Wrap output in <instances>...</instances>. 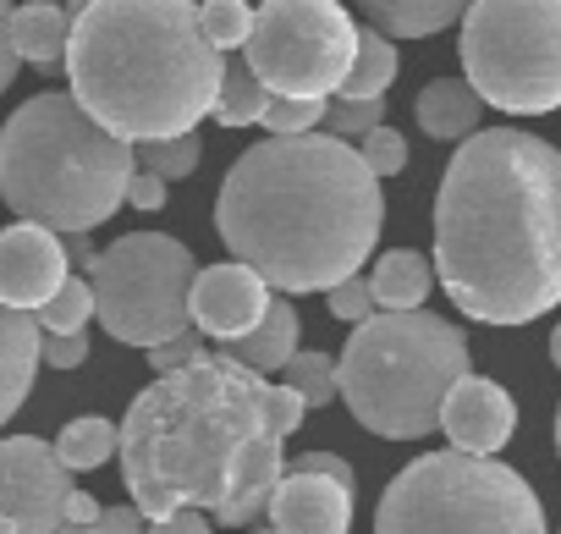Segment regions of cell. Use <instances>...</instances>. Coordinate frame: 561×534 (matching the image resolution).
Segmentation results:
<instances>
[{"label": "cell", "mask_w": 561, "mask_h": 534, "mask_svg": "<svg viewBox=\"0 0 561 534\" xmlns=\"http://www.w3.org/2000/svg\"><path fill=\"white\" fill-rule=\"evenodd\" d=\"M198 160H204V138L198 133H182V138H165V144H138V171H154L160 182L193 177Z\"/></svg>", "instance_id": "obj_28"}, {"label": "cell", "mask_w": 561, "mask_h": 534, "mask_svg": "<svg viewBox=\"0 0 561 534\" xmlns=\"http://www.w3.org/2000/svg\"><path fill=\"white\" fill-rule=\"evenodd\" d=\"M39 359H45V331H39V320L0 304V424L18 419V408L28 402L34 375H39Z\"/></svg>", "instance_id": "obj_16"}, {"label": "cell", "mask_w": 561, "mask_h": 534, "mask_svg": "<svg viewBox=\"0 0 561 534\" xmlns=\"http://www.w3.org/2000/svg\"><path fill=\"white\" fill-rule=\"evenodd\" d=\"M375 127H386V100H325V127L320 133L353 144Z\"/></svg>", "instance_id": "obj_29"}, {"label": "cell", "mask_w": 561, "mask_h": 534, "mask_svg": "<svg viewBox=\"0 0 561 534\" xmlns=\"http://www.w3.org/2000/svg\"><path fill=\"white\" fill-rule=\"evenodd\" d=\"M193 282H198L193 248L165 231L116 237L89 271L94 315H100L105 337L144 348V353L193 331Z\"/></svg>", "instance_id": "obj_9"}, {"label": "cell", "mask_w": 561, "mask_h": 534, "mask_svg": "<svg viewBox=\"0 0 561 534\" xmlns=\"http://www.w3.org/2000/svg\"><path fill=\"white\" fill-rule=\"evenodd\" d=\"M105 518V507L89 496V490H72L67 496V529H89V523H100Z\"/></svg>", "instance_id": "obj_41"}, {"label": "cell", "mask_w": 561, "mask_h": 534, "mask_svg": "<svg viewBox=\"0 0 561 534\" xmlns=\"http://www.w3.org/2000/svg\"><path fill=\"white\" fill-rule=\"evenodd\" d=\"M45 364H50V370H78V364H89V337H83V331H72V337H45Z\"/></svg>", "instance_id": "obj_37"}, {"label": "cell", "mask_w": 561, "mask_h": 534, "mask_svg": "<svg viewBox=\"0 0 561 534\" xmlns=\"http://www.w3.org/2000/svg\"><path fill=\"white\" fill-rule=\"evenodd\" d=\"M397 72H402L397 39H386L380 29H358V61H353V72H347L336 100H386Z\"/></svg>", "instance_id": "obj_22"}, {"label": "cell", "mask_w": 561, "mask_h": 534, "mask_svg": "<svg viewBox=\"0 0 561 534\" xmlns=\"http://www.w3.org/2000/svg\"><path fill=\"white\" fill-rule=\"evenodd\" d=\"M259 534H275V529H259Z\"/></svg>", "instance_id": "obj_45"}, {"label": "cell", "mask_w": 561, "mask_h": 534, "mask_svg": "<svg viewBox=\"0 0 561 534\" xmlns=\"http://www.w3.org/2000/svg\"><path fill=\"white\" fill-rule=\"evenodd\" d=\"M149 534H215V523H209V512H176V518L149 523Z\"/></svg>", "instance_id": "obj_40"}, {"label": "cell", "mask_w": 561, "mask_h": 534, "mask_svg": "<svg viewBox=\"0 0 561 534\" xmlns=\"http://www.w3.org/2000/svg\"><path fill=\"white\" fill-rule=\"evenodd\" d=\"M67 276H72V264H67V248L56 231L28 226V220L0 231V304L7 309L39 315L61 293Z\"/></svg>", "instance_id": "obj_12"}, {"label": "cell", "mask_w": 561, "mask_h": 534, "mask_svg": "<svg viewBox=\"0 0 561 534\" xmlns=\"http://www.w3.org/2000/svg\"><path fill=\"white\" fill-rule=\"evenodd\" d=\"M353 496L358 490L287 463V474H280L264 512H270L275 534H347L353 529Z\"/></svg>", "instance_id": "obj_15"}, {"label": "cell", "mask_w": 561, "mask_h": 534, "mask_svg": "<svg viewBox=\"0 0 561 534\" xmlns=\"http://www.w3.org/2000/svg\"><path fill=\"white\" fill-rule=\"evenodd\" d=\"M116 446H122V424H111V419H100V413H83V419H72V424L56 435V457H61L72 474H89V468L111 463Z\"/></svg>", "instance_id": "obj_24"}, {"label": "cell", "mask_w": 561, "mask_h": 534, "mask_svg": "<svg viewBox=\"0 0 561 534\" xmlns=\"http://www.w3.org/2000/svg\"><path fill=\"white\" fill-rule=\"evenodd\" d=\"M457 56L484 105L506 116L561 111V0H473Z\"/></svg>", "instance_id": "obj_8"}, {"label": "cell", "mask_w": 561, "mask_h": 534, "mask_svg": "<svg viewBox=\"0 0 561 534\" xmlns=\"http://www.w3.org/2000/svg\"><path fill=\"white\" fill-rule=\"evenodd\" d=\"M293 468H309V474H325V479H336V485L358 490V474H353V463H347V457H336V452H304Z\"/></svg>", "instance_id": "obj_38"}, {"label": "cell", "mask_w": 561, "mask_h": 534, "mask_svg": "<svg viewBox=\"0 0 561 534\" xmlns=\"http://www.w3.org/2000/svg\"><path fill=\"white\" fill-rule=\"evenodd\" d=\"M198 29L220 56H237L253 34V7L248 0H198Z\"/></svg>", "instance_id": "obj_26"}, {"label": "cell", "mask_w": 561, "mask_h": 534, "mask_svg": "<svg viewBox=\"0 0 561 534\" xmlns=\"http://www.w3.org/2000/svg\"><path fill=\"white\" fill-rule=\"evenodd\" d=\"M358 155H364V166H369L375 177H397V171H408V138H402L397 127H375V133H364V138H358Z\"/></svg>", "instance_id": "obj_31"}, {"label": "cell", "mask_w": 561, "mask_h": 534, "mask_svg": "<svg viewBox=\"0 0 561 534\" xmlns=\"http://www.w3.org/2000/svg\"><path fill=\"white\" fill-rule=\"evenodd\" d=\"M242 61L270 100H331L358 61V23L342 0H259Z\"/></svg>", "instance_id": "obj_10"}, {"label": "cell", "mask_w": 561, "mask_h": 534, "mask_svg": "<svg viewBox=\"0 0 561 534\" xmlns=\"http://www.w3.org/2000/svg\"><path fill=\"white\" fill-rule=\"evenodd\" d=\"M304 413H309V402L293 386H264V419H270V435L275 441H287L304 424Z\"/></svg>", "instance_id": "obj_32"}, {"label": "cell", "mask_w": 561, "mask_h": 534, "mask_svg": "<svg viewBox=\"0 0 561 534\" xmlns=\"http://www.w3.org/2000/svg\"><path fill=\"white\" fill-rule=\"evenodd\" d=\"M122 479L133 507L160 523L176 512H209L226 529L264 518L287 457L264 419V380L220 353L154 375L122 419Z\"/></svg>", "instance_id": "obj_3"}, {"label": "cell", "mask_w": 561, "mask_h": 534, "mask_svg": "<svg viewBox=\"0 0 561 534\" xmlns=\"http://www.w3.org/2000/svg\"><path fill=\"white\" fill-rule=\"evenodd\" d=\"M61 248H67V264H78V271H94V248H89V231H72V237H61Z\"/></svg>", "instance_id": "obj_42"}, {"label": "cell", "mask_w": 561, "mask_h": 534, "mask_svg": "<svg viewBox=\"0 0 561 534\" xmlns=\"http://www.w3.org/2000/svg\"><path fill=\"white\" fill-rule=\"evenodd\" d=\"M325 309H331L342 326H364V320H375V293H369L364 276H353V282H342V287L325 293Z\"/></svg>", "instance_id": "obj_33"}, {"label": "cell", "mask_w": 561, "mask_h": 534, "mask_svg": "<svg viewBox=\"0 0 561 534\" xmlns=\"http://www.w3.org/2000/svg\"><path fill=\"white\" fill-rule=\"evenodd\" d=\"M440 430L451 441V452H468V457H495L512 430H517V402L506 397V386H495L490 375H462L440 408Z\"/></svg>", "instance_id": "obj_14"}, {"label": "cell", "mask_w": 561, "mask_h": 534, "mask_svg": "<svg viewBox=\"0 0 561 534\" xmlns=\"http://www.w3.org/2000/svg\"><path fill=\"white\" fill-rule=\"evenodd\" d=\"M280 386H293L309 408L342 402V391H336V359L320 353V348H298V353L287 359V370H280Z\"/></svg>", "instance_id": "obj_25"}, {"label": "cell", "mask_w": 561, "mask_h": 534, "mask_svg": "<svg viewBox=\"0 0 561 534\" xmlns=\"http://www.w3.org/2000/svg\"><path fill=\"white\" fill-rule=\"evenodd\" d=\"M550 364L561 370V326H556V337H550Z\"/></svg>", "instance_id": "obj_43"}, {"label": "cell", "mask_w": 561, "mask_h": 534, "mask_svg": "<svg viewBox=\"0 0 561 534\" xmlns=\"http://www.w3.org/2000/svg\"><path fill=\"white\" fill-rule=\"evenodd\" d=\"M298 337H304V320H298V309H293L287 298H270L264 320H259L248 337H237V342H220V359L264 380L270 370H287V359L298 353Z\"/></svg>", "instance_id": "obj_17"}, {"label": "cell", "mask_w": 561, "mask_h": 534, "mask_svg": "<svg viewBox=\"0 0 561 534\" xmlns=\"http://www.w3.org/2000/svg\"><path fill=\"white\" fill-rule=\"evenodd\" d=\"M264 309H270V287L237 259L209 264V271H198V282H193V331L198 337L237 342L264 320Z\"/></svg>", "instance_id": "obj_13"}, {"label": "cell", "mask_w": 561, "mask_h": 534, "mask_svg": "<svg viewBox=\"0 0 561 534\" xmlns=\"http://www.w3.org/2000/svg\"><path fill=\"white\" fill-rule=\"evenodd\" d=\"M18 50H12V0H0V94L18 83Z\"/></svg>", "instance_id": "obj_39"}, {"label": "cell", "mask_w": 561, "mask_h": 534, "mask_svg": "<svg viewBox=\"0 0 561 534\" xmlns=\"http://www.w3.org/2000/svg\"><path fill=\"white\" fill-rule=\"evenodd\" d=\"M264 111H270V94H264V83L248 72V61H242V50L237 56H226V78H220V94H215V122L220 127H253V122H264Z\"/></svg>", "instance_id": "obj_23"}, {"label": "cell", "mask_w": 561, "mask_h": 534, "mask_svg": "<svg viewBox=\"0 0 561 534\" xmlns=\"http://www.w3.org/2000/svg\"><path fill=\"white\" fill-rule=\"evenodd\" d=\"M270 138H304V133H320L325 127V100H270L264 122H259Z\"/></svg>", "instance_id": "obj_30"}, {"label": "cell", "mask_w": 561, "mask_h": 534, "mask_svg": "<svg viewBox=\"0 0 561 534\" xmlns=\"http://www.w3.org/2000/svg\"><path fill=\"white\" fill-rule=\"evenodd\" d=\"M61 534H149V523H144V512L127 501V507H105L100 523H89V529H61Z\"/></svg>", "instance_id": "obj_35"}, {"label": "cell", "mask_w": 561, "mask_h": 534, "mask_svg": "<svg viewBox=\"0 0 561 534\" xmlns=\"http://www.w3.org/2000/svg\"><path fill=\"white\" fill-rule=\"evenodd\" d=\"M462 375L468 337L430 309L353 326V342L336 359V391L347 413L380 441H419L440 430V408Z\"/></svg>", "instance_id": "obj_6"}, {"label": "cell", "mask_w": 561, "mask_h": 534, "mask_svg": "<svg viewBox=\"0 0 561 534\" xmlns=\"http://www.w3.org/2000/svg\"><path fill=\"white\" fill-rule=\"evenodd\" d=\"M165 188H171V182H160L154 171H133V182H127V204L144 209V215H160V209H165Z\"/></svg>", "instance_id": "obj_36"}, {"label": "cell", "mask_w": 561, "mask_h": 534, "mask_svg": "<svg viewBox=\"0 0 561 534\" xmlns=\"http://www.w3.org/2000/svg\"><path fill=\"white\" fill-rule=\"evenodd\" d=\"M556 457H561V408H556Z\"/></svg>", "instance_id": "obj_44"}, {"label": "cell", "mask_w": 561, "mask_h": 534, "mask_svg": "<svg viewBox=\"0 0 561 534\" xmlns=\"http://www.w3.org/2000/svg\"><path fill=\"white\" fill-rule=\"evenodd\" d=\"M67 94L122 144L198 133L226 56L198 29V0H67Z\"/></svg>", "instance_id": "obj_4"}, {"label": "cell", "mask_w": 561, "mask_h": 534, "mask_svg": "<svg viewBox=\"0 0 561 534\" xmlns=\"http://www.w3.org/2000/svg\"><path fill=\"white\" fill-rule=\"evenodd\" d=\"M89 315H94V287H89V276H67L61 293H56L34 320H39L45 337H72V331L89 326Z\"/></svg>", "instance_id": "obj_27"}, {"label": "cell", "mask_w": 561, "mask_h": 534, "mask_svg": "<svg viewBox=\"0 0 561 534\" xmlns=\"http://www.w3.org/2000/svg\"><path fill=\"white\" fill-rule=\"evenodd\" d=\"M72 468L39 435L0 441V534H61Z\"/></svg>", "instance_id": "obj_11"}, {"label": "cell", "mask_w": 561, "mask_h": 534, "mask_svg": "<svg viewBox=\"0 0 561 534\" xmlns=\"http://www.w3.org/2000/svg\"><path fill=\"white\" fill-rule=\"evenodd\" d=\"M386 226L380 177L331 133L242 149L215 193L226 253L270 293H331L364 271Z\"/></svg>", "instance_id": "obj_2"}, {"label": "cell", "mask_w": 561, "mask_h": 534, "mask_svg": "<svg viewBox=\"0 0 561 534\" xmlns=\"http://www.w3.org/2000/svg\"><path fill=\"white\" fill-rule=\"evenodd\" d=\"M430 287H435V264H430V253H419V248H391V253H380L375 276H369V293H375V309H380V315L424 309Z\"/></svg>", "instance_id": "obj_21"}, {"label": "cell", "mask_w": 561, "mask_h": 534, "mask_svg": "<svg viewBox=\"0 0 561 534\" xmlns=\"http://www.w3.org/2000/svg\"><path fill=\"white\" fill-rule=\"evenodd\" d=\"M375 534H545V507L495 457L424 452L380 490Z\"/></svg>", "instance_id": "obj_7"}, {"label": "cell", "mask_w": 561, "mask_h": 534, "mask_svg": "<svg viewBox=\"0 0 561 534\" xmlns=\"http://www.w3.org/2000/svg\"><path fill=\"white\" fill-rule=\"evenodd\" d=\"M353 7L369 18V29H380L386 39H430L451 23L468 18L473 0H353Z\"/></svg>", "instance_id": "obj_20"}, {"label": "cell", "mask_w": 561, "mask_h": 534, "mask_svg": "<svg viewBox=\"0 0 561 534\" xmlns=\"http://www.w3.org/2000/svg\"><path fill=\"white\" fill-rule=\"evenodd\" d=\"M435 276L479 326H528L561 304V149L523 127L457 144L435 193Z\"/></svg>", "instance_id": "obj_1"}, {"label": "cell", "mask_w": 561, "mask_h": 534, "mask_svg": "<svg viewBox=\"0 0 561 534\" xmlns=\"http://www.w3.org/2000/svg\"><path fill=\"white\" fill-rule=\"evenodd\" d=\"M138 149L111 138L72 94L45 89L0 127V204L56 237L94 231L127 204Z\"/></svg>", "instance_id": "obj_5"}, {"label": "cell", "mask_w": 561, "mask_h": 534, "mask_svg": "<svg viewBox=\"0 0 561 534\" xmlns=\"http://www.w3.org/2000/svg\"><path fill=\"white\" fill-rule=\"evenodd\" d=\"M198 359H209V342H204L198 331H187V337H176V342H160V348L149 353L154 375H176V370H187V364H198Z\"/></svg>", "instance_id": "obj_34"}, {"label": "cell", "mask_w": 561, "mask_h": 534, "mask_svg": "<svg viewBox=\"0 0 561 534\" xmlns=\"http://www.w3.org/2000/svg\"><path fill=\"white\" fill-rule=\"evenodd\" d=\"M67 39H72V18L56 0H23L12 7V50L28 67H67Z\"/></svg>", "instance_id": "obj_19"}, {"label": "cell", "mask_w": 561, "mask_h": 534, "mask_svg": "<svg viewBox=\"0 0 561 534\" xmlns=\"http://www.w3.org/2000/svg\"><path fill=\"white\" fill-rule=\"evenodd\" d=\"M413 116H419V127H424L435 144H462V138L479 133L484 100L468 89V78H435V83H424V94L413 100Z\"/></svg>", "instance_id": "obj_18"}]
</instances>
